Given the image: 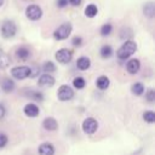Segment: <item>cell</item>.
Returning <instances> with one entry per match:
<instances>
[{
  "instance_id": "obj_1",
  "label": "cell",
  "mask_w": 155,
  "mask_h": 155,
  "mask_svg": "<svg viewBox=\"0 0 155 155\" xmlns=\"http://www.w3.org/2000/svg\"><path fill=\"white\" fill-rule=\"evenodd\" d=\"M137 51V44L133 40H126L116 51V57L120 61H126Z\"/></svg>"
},
{
  "instance_id": "obj_2",
  "label": "cell",
  "mask_w": 155,
  "mask_h": 155,
  "mask_svg": "<svg viewBox=\"0 0 155 155\" xmlns=\"http://www.w3.org/2000/svg\"><path fill=\"white\" fill-rule=\"evenodd\" d=\"M0 34L4 39H12L17 34V24L12 19H5L0 27Z\"/></svg>"
},
{
  "instance_id": "obj_3",
  "label": "cell",
  "mask_w": 155,
  "mask_h": 155,
  "mask_svg": "<svg viewBox=\"0 0 155 155\" xmlns=\"http://www.w3.org/2000/svg\"><path fill=\"white\" fill-rule=\"evenodd\" d=\"M71 31H73V25H71V23H70V22H64V23H62L61 25H58V27L54 29V31H53L52 35H53V39H54V40L62 41V40L68 39V38L70 36Z\"/></svg>"
},
{
  "instance_id": "obj_4",
  "label": "cell",
  "mask_w": 155,
  "mask_h": 155,
  "mask_svg": "<svg viewBox=\"0 0 155 155\" xmlns=\"http://www.w3.org/2000/svg\"><path fill=\"white\" fill-rule=\"evenodd\" d=\"M42 15H44L42 8L38 4H30V5H28L25 7V17L29 21L36 22L42 17Z\"/></svg>"
},
{
  "instance_id": "obj_5",
  "label": "cell",
  "mask_w": 155,
  "mask_h": 155,
  "mask_svg": "<svg viewBox=\"0 0 155 155\" xmlns=\"http://www.w3.org/2000/svg\"><path fill=\"white\" fill-rule=\"evenodd\" d=\"M31 68L28 65H16L11 69V76L17 80H24L27 78H30Z\"/></svg>"
},
{
  "instance_id": "obj_6",
  "label": "cell",
  "mask_w": 155,
  "mask_h": 155,
  "mask_svg": "<svg viewBox=\"0 0 155 155\" xmlns=\"http://www.w3.org/2000/svg\"><path fill=\"white\" fill-rule=\"evenodd\" d=\"M74 97V90L73 87H70L67 84H63L59 86L58 91H57V98L61 102H68Z\"/></svg>"
},
{
  "instance_id": "obj_7",
  "label": "cell",
  "mask_w": 155,
  "mask_h": 155,
  "mask_svg": "<svg viewBox=\"0 0 155 155\" xmlns=\"http://www.w3.org/2000/svg\"><path fill=\"white\" fill-rule=\"evenodd\" d=\"M54 58L61 64H68L73 59V51L69 48H59L54 53Z\"/></svg>"
},
{
  "instance_id": "obj_8",
  "label": "cell",
  "mask_w": 155,
  "mask_h": 155,
  "mask_svg": "<svg viewBox=\"0 0 155 155\" xmlns=\"http://www.w3.org/2000/svg\"><path fill=\"white\" fill-rule=\"evenodd\" d=\"M81 128L85 134H93L98 130V121L94 117H86L82 121Z\"/></svg>"
},
{
  "instance_id": "obj_9",
  "label": "cell",
  "mask_w": 155,
  "mask_h": 155,
  "mask_svg": "<svg viewBox=\"0 0 155 155\" xmlns=\"http://www.w3.org/2000/svg\"><path fill=\"white\" fill-rule=\"evenodd\" d=\"M15 56H16V58L18 61L25 62V61H28L31 57V50H30V47H28L25 45H21V46H18L16 48Z\"/></svg>"
},
{
  "instance_id": "obj_10",
  "label": "cell",
  "mask_w": 155,
  "mask_h": 155,
  "mask_svg": "<svg viewBox=\"0 0 155 155\" xmlns=\"http://www.w3.org/2000/svg\"><path fill=\"white\" fill-rule=\"evenodd\" d=\"M54 82H56L54 78L48 73L41 74L38 79V86H40V87H52L54 85Z\"/></svg>"
},
{
  "instance_id": "obj_11",
  "label": "cell",
  "mask_w": 155,
  "mask_h": 155,
  "mask_svg": "<svg viewBox=\"0 0 155 155\" xmlns=\"http://www.w3.org/2000/svg\"><path fill=\"white\" fill-rule=\"evenodd\" d=\"M139 69H140V61L139 59L131 58V59L127 61V63H126V70H127L128 74L134 75V74H137L139 71Z\"/></svg>"
},
{
  "instance_id": "obj_12",
  "label": "cell",
  "mask_w": 155,
  "mask_h": 155,
  "mask_svg": "<svg viewBox=\"0 0 155 155\" xmlns=\"http://www.w3.org/2000/svg\"><path fill=\"white\" fill-rule=\"evenodd\" d=\"M23 113L28 117H36L40 114V109L35 103H27L23 108Z\"/></svg>"
},
{
  "instance_id": "obj_13",
  "label": "cell",
  "mask_w": 155,
  "mask_h": 155,
  "mask_svg": "<svg viewBox=\"0 0 155 155\" xmlns=\"http://www.w3.org/2000/svg\"><path fill=\"white\" fill-rule=\"evenodd\" d=\"M54 153H56V149H54L53 144L50 142H44L38 148L39 155H54Z\"/></svg>"
},
{
  "instance_id": "obj_14",
  "label": "cell",
  "mask_w": 155,
  "mask_h": 155,
  "mask_svg": "<svg viewBox=\"0 0 155 155\" xmlns=\"http://www.w3.org/2000/svg\"><path fill=\"white\" fill-rule=\"evenodd\" d=\"M42 128L45 131H48V132H52V131H56L58 128V122L54 117L52 116H48V117H45L42 120Z\"/></svg>"
},
{
  "instance_id": "obj_15",
  "label": "cell",
  "mask_w": 155,
  "mask_h": 155,
  "mask_svg": "<svg viewBox=\"0 0 155 155\" xmlns=\"http://www.w3.org/2000/svg\"><path fill=\"white\" fill-rule=\"evenodd\" d=\"M91 67V59L87 57V56H81L78 58L76 61V68L81 71H85L87 70L88 68Z\"/></svg>"
},
{
  "instance_id": "obj_16",
  "label": "cell",
  "mask_w": 155,
  "mask_h": 155,
  "mask_svg": "<svg viewBox=\"0 0 155 155\" xmlns=\"http://www.w3.org/2000/svg\"><path fill=\"white\" fill-rule=\"evenodd\" d=\"M143 15L147 17V18H154L155 16V5L153 1H148L143 5Z\"/></svg>"
},
{
  "instance_id": "obj_17",
  "label": "cell",
  "mask_w": 155,
  "mask_h": 155,
  "mask_svg": "<svg viewBox=\"0 0 155 155\" xmlns=\"http://www.w3.org/2000/svg\"><path fill=\"white\" fill-rule=\"evenodd\" d=\"M109 85H110V80H109V78L107 75H101L96 80V86L101 91H105L109 87Z\"/></svg>"
},
{
  "instance_id": "obj_18",
  "label": "cell",
  "mask_w": 155,
  "mask_h": 155,
  "mask_svg": "<svg viewBox=\"0 0 155 155\" xmlns=\"http://www.w3.org/2000/svg\"><path fill=\"white\" fill-rule=\"evenodd\" d=\"M15 87H16V84H15V81H13L11 78H6V79H4L2 82H1V88H2V91L6 92V93L12 92V91L15 90Z\"/></svg>"
},
{
  "instance_id": "obj_19",
  "label": "cell",
  "mask_w": 155,
  "mask_h": 155,
  "mask_svg": "<svg viewBox=\"0 0 155 155\" xmlns=\"http://www.w3.org/2000/svg\"><path fill=\"white\" fill-rule=\"evenodd\" d=\"M24 94H25L27 98H30V99H33V101H35V102H41V101H44V94H42L41 92L36 91V90H27V91L24 92Z\"/></svg>"
},
{
  "instance_id": "obj_20",
  "label": "cell",
  "mask_w": 155,
  "mask_h": 155,
  "mask_svg": "<svg viewBox=\"0 0 155 155\" xmlns=\"http://www.w3.org/2000/svg\"><path fill=\"white\" fill-rule=\"evenodd\" d=\"M97 15H98V7H97L96 4L91 2V4L86 5V7H85V16L87 18H94Z\"/></svg>"
},
{
  "instance_id": "obj_21",
  "label": "cell",
  "mask_w": 155,
  "mask_h": 155,
  "mask_svg": "<svg viewBox=\"0 0 155 155\" xmlns=\"http://www.w3.org/2000/svg\"><path fill=\"white\" fill-rule=\"evenodd\" d=\"M113 53H114V50H113V47H111L110 45H108V44L103 45V46L99 48V56H101L102 58H104V59L110 58V57L113 56Z\"/></svg>"
},
{
  "instance_id": "obj_22",
  "label": "cell",
  "mask_w": 155,
  "mask_h": 155,
  "mask_svg": "<svg viewBox=\"0 0 155 155\" xmlns=\"http://www.w3.org/2000/svg\"><path fill=\"white\" fill-rule=\"evenodd\" d=\"M144 91H145V87H144V85L142 82H134L131 86V92L134 96H142L144 93Z\"/></svg>"
},
{
  "instance_id": "obj_23",
  "label": "cell",
  "mask_w": 155,
  "mask_h": 155,
  "mask_svg": "<svg viewBox=\"0 0 155 155\" xmlns=\"http://www.w3.org/2000/svg\"><path fill=\"white\" fill-rule=\"evenodd\" d=\"M113 29H114V27H113V24L111 23H104V24H102V27L99 28V34L102 35V36H109L111 33H113Z\"/></svg>"
},
{
  "instance_id": "obj_24",
  "label": "cell",
  "mask_w": 155,
  "mask_h": 155,
  "mask_svg": "<svg viewBox=\"0 0 155 155\" xmlns=\"http://www.w3.org/2000/svg\"><path fill=\"white\" fill-rule=\"evenodd\" d=\"M11 63V59H10V56L6 54L5 52H0V69H6Z\"/></svg>"
},
{
  "instance_id": "obj_25",
  "label": "cell",
  "mask_w": 155,
  "mask_h": 155,
  "mask_svg": "<svg viewBox=\"0 0 155 155\" xmlns=\"http://www.w3.org/2000/svg\"><path fill=\"white\" fill-rule=\"evenodd\" d=\"M41 69L44 70V73L51 74V73H54V71H56V64H54L52 61H46V62H44Z\"/></svg>"
},
{
  "instance_id": "obj_26",
  "label": "cell",
  "mask_w": 155,
  "mask_h": 155,
  "mask_svg": "<svg viewBox=\"0 0 155 155\" xmlns=\"http://www.w3.org/2000/svg\"><path fill=\"white\" fill-rule=\"evenodd\" d=\"M86 86V80L82 76H76L73 80V87H75L76 90H82Z\"/></svg>"
},
{
  "instance_id": "obj_27",
  "label": "cell",
  "mask_w": 155,
  "mask_h": 155,
  "mask_svg": "<svg viewBox=\"0 0 155 155\" xmlns=\"http://www.w3.org/2000/svg\"><path fill=\"white\" fill-rule=\"evenodd\" d=\"M143 120L147 124H154L155 122V113L153 110H147L143 113Z\"/></svg>"
},
{
  "instance_id": "obj_28",
  "label": "cell",
  "mask_w": 155,
  "mask_h": 155,
  "mask_svg": "<svg viewBox=\"0 0 155 155\" xmlns=\"http://www.w3.org/2000/svg\"><path fill=\"white\" fill-rule=\"evenodd\" d=\"M145 101L148 103H154L155 102V91L153 88H149L145 91Z\"/></svg>"
},
{
  "instance_id": "obj_29",
  "label": "cell",
  "mask_w": 155,
  "mask_h": 155,
  "mask_svg": "<svg viewBox=\"0 0 155 155\" xmlns=\"http://www.w3.org/2000/svg\"><path fill=\"white\" fill-rule=\"evenodd\" d=\"M7 143H8V137H7V134L4 133V132H0V149L5 148V147L7 145Z\"/></svg>"
},
{
  "instance_id": "obj_30",
  "label": "cell",
  "mask_w": 155,
  "mask_h": 155,
  "mask_svg": "<svg viewBox=\"0 0 155 155\" xmlns=\"http://www.w3.org/2000/svg\"><path fill=\"white\" fill-rule=\"evenodd\" d=\"M82 44H84V39L80 35H76V36H74L71 39V45L75 46V47H80Z\"/></svg>"
},
{
  "instance_id": "obj_31",
  "label": "cell",
  "mask_w": 155,
  "mask_h": 155,
  "mask_svg": "<svg viewBox=\"0 0 155 155\" xmlns=\"http://www.w3.org/2000/svg\"><path fill=\"white\" fill-rule=\"evenodd\" d=\"M56 5L58 8H64L69 5V2H68V0H56Z\"/></svg>"
},
{
  "instance_id": "obj_32",
  "label": "cell",
  "mask_w": 155,
  "mask_h": 155,
  "mask_svg": "<svg viewBox=\"0 0 155 155\" xmlns=\"http://www.w3.org/2000/svg\"><path fill=\"white\" fill-rule=\"evenodd\" d=\"M5 115H6V108L4 107V104H1V103H0V120H1V119H4V117H5Z\"/></svg>"
},
{
  "instance_id": "obj_33",
  "label": "cell",
  "mask_w": 155,
  "mask_h": 155,
  "mask_svg": "<svg viewBox=\"0 0 155 155\" xmlns=\"http://www.w3.org/2000/svg\"><path fill=\"white\" fill-rule=\"evenodd\" d=\"M68 2H69V5L76 7V6H80V5H81L82 0H68Z\"/></svg>"
},
{
  "instance_id": "obj_34",
  "label": "cell",
  "mask_w": 155,
  "mask_h": 155,
  "mask_svg": "<svg viewBox=\"0 0 155 155\" xmlns=\"http://www.w3.org/2000/svg\"><path fill=\"white\" fill-rule=\"evenodd\" d=\"M4 2H5V0H0V7L4 5Z\"/></svg>"
},
{
  "instance_id": "obj_35",
  "label": "cell",
  "mask_w": 155,
  "mask_h": 155,
  "mask_svg": "<svg viewBox=\"0 0 155 155\" xmlns=\"http://www.w3.org/2000/svg\"><path fill=\"white\" fill-rule=\"evenodd\" d=\"M1 51H2V50H1V48H0V52H1Z\"/></svg>"
}]
</instances>
